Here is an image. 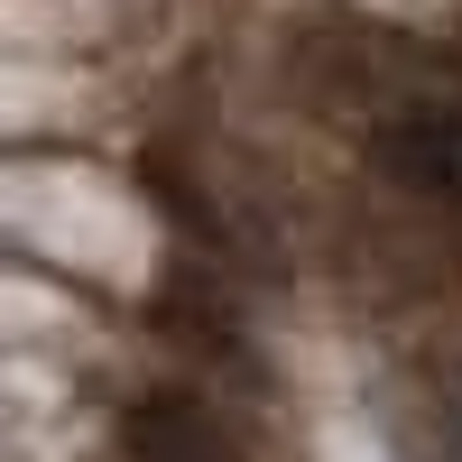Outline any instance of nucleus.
<instances>
[{
    "label": "nucleus",
    "mask_w": 462,
    "mask_h": 462,
    "mask_svg": "<svg viewBox=\"0 0 462 462\" xmlns=\"http://www.w3.org/2000/svg\"><path fill=\"white\" fill-rule=\"evenodd\" d=\"M370 176L426 213H462V102H389L370 121Z\"/></svg>",
    "instance_id": "1"
},
{
    "label": "nucleus",
    "mask_w": 462,
    "mask_h": 462,
    "mask_svg": "<svg viewBox=\"0 0 462 462\" xmlns=\"http://www.w3.org/2000/svg\"><path fill=\"white\" fill-rule=\"evenodd\" d=\"M121 453H130V462H250L241 435H231L195 389H130V407H121Z\"/></svg>",
    "instance_id": "2"
},
{
    "label": "nucleus",
    "mask_w": 462,
    "mask_h": 462,
    "mask_svg": "<svg viewBox=\"0 0 462 462\" xmlns=\"http://www.w3.org/2000/svg\"><path fill=\"white\" fill-rule=\"evenodd\" d=\"M158 333L176 342V352H195V361L250 370V324H241V305L222 296V278H204V268H176V278L158 287Z\"/></svg>",
    "instance_id": "3"
}]
</instances>
